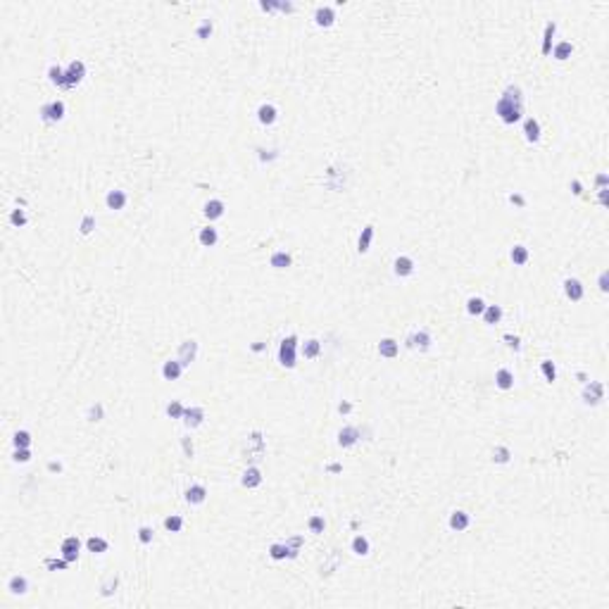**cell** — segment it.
Instances as JSON below:
<instances>
[{
    "label": "cell",
    "instance_id": "obj_57",
    "mask_svg": "<svg viewBox=\"0 0 609 609\" xmlns=\"http://www.w3.org/2000/svg\"><path fill=\"white\" fill-rule=\"evenodd\" d=\"M600 288H602V291H607V274H602V276H600Z\"/></svg>",
    "mask_w": 609,
    "mask_h": 609
},
{
    "label": "cell",
    "instance_id": "obj_48",
    "mask_svg": "<svg viewBox=\"0 0 609 609\" xmlns=\"http://www.w3.org/2000/svg\"><path fill=\"white\" fill-rule=\"evenodd\" d=\"M45 567H48L50 571H57V569H67V567H69V562H67L64 557H62V559H48V562H45Z\"/></svg>",
    "mask_w": 609,
    "mask_h": 609
},
{
    "label": "cell",
    "instance_id": "obj_45",
    "mask_svg": "<svg viewBox=\"0 0 609 609\" xmlns=\"http://www.w3.org/2000/svg\"><path fill=\"white\" fill-rule=\"evenodd\" d=\"M10 224H15V226H24V224H26V214H24V210H12V212H10Z\"/></svg>",
    "mask_w": 609,
    "mask_h": 609
},
{
    "label": "cell",
    "instance_id": "obj_52",
    "mask_svg": "<svg viewBox=\"0 0 609 609\" xmlns=\"http://www.w3.org/2000/svg\"><path fill=\"white\" fill-rule=\"evenodd\" d=\"M184 450H186V455H188V457H193V445L188 443V438H184Z\"/></svg>",
    "mask_w": 609,
    "mask_h": 609
},
{
    "label": "cell",
    "instance_id": "obj_38",
    "mask_svg": "<svg viewBox=\"0 0 609 609\" xmlns=\"http://www.w3.org/2000/svg\"><path fill=\"white\" fill-rule=\"evenodd\" d=\"M165 528L167 531H171V533H179L181 528H184V519L176 517V514H171V517L165 519Z\"/></svg>",
    "mask_w": 609,
    "mask_h": 609
},
{
    "label": "cell",
    "instance_id": "obj_40",
    "mask_svg": "<svg viewBox=\"0 0 609 609\" xmlns=\"http://www.w3.org/2000/svg\"><path fill=\"white\" fill-rule=\"evenodd\" d=\"M12 443H15V447H29L31 445V433L29 431H17Z\"/></svg>",
    "mask_w": 609,
    "mask_h": 609
},
{
    "label": "cell",
    "instance_id": "obj_15",
    "mask_svg": "<svg viewBox=\"0 0 609 609\" xmlns=\"http://www.w3.org/2000/svg\"><path fill=\"white\" fill-rule=\"evenodd\" d=\"M257 119L262 122V124H274L276 122V107L272 105V103H264V105H259V110H257Z\"/></svg>",
    "mask_w": 609,
    "mask_h": 609
},
{
    "label": "cell",
    "instance_id": "obj_4",
    "mask_svg": "<svg viewBox=\"0 0 609 609\" xmlns=\"http://www.w3.org/2000/svg\"><path fill=\"white\" fill-rule=\"evenodd\" d=\"M79 550H81V540L76 538V535H67L64 540H62V547H60V552H62V557L72 564V562H76L79 559Z\"/></svg>",
    "mask_w": 609,
    "mask_h": 609
},
{
    "label": "cell",
    "instance_id": "obj_31",
    "mask_svg": "<svg viewBox=\"0 0 609 609\" xmlns=\"http://www.w3.org/2000/svg\"><path fill=\"white\" fill-rule=\"evenodd\" d=\"M571 53H573V45L569 43V41L557 43V45H554V50H552V55L557 57V60H567V57H571Z\"/></svg>",
    "mask_w": 609,
    "mask_h": 609
},
{
    "label": "cell",
    "instance_id": "obj_43",
    "mask_svg": "<svg viewBox=\"0 0 609 609\" xmlns=\"http://www.w3.org/2000/svg\"><path fill=\"white\" fill-rule=\"evenodd\" d=\"M324 528H326V521H324V517H312V519H310V531H312V533H324Z\"/></svg>",
    "mask_w": 609,
    "mask_h": 609
},
{
    "label": "cell",
    "instance_id": "obj_58",
    "mask_svg": "<svg viewBox=\"0 0 609 609\" xmlns=\"http://www.w3.org/2000/svg\"><path fill=\"white\" fill-rule=\"evenodd\" d=\"M571 188H573V193H576V195H581V184H578V181H573Z\"/></svg>",
    "mask_w": 609,
    "mask_h": 609
},
{
    "label": "cell",
    "instance_id": "obj_51",
    "mask_svg": "<svg viewBox=\"0 0 609 609\" xmlns=\"http://www.w3.org/2000/svg\"><path fill=\"white\" fill-rule=\"evenodd\" d=\"M100 417H103V405H93L88 409V419L91 421H100Z\"/></svg>",
    "mask_w": 609,
    "mask_h": 609
},
{
    "label": "cell",
    "instance_id": "obj_27",
    "mask_svg": "<svg viewBox=\"0 0 609 609\" xmlns=\"http://www.w3.org/2000/svg\"><path fill=\"white\" fill-rule=\"evenodd\" d=\"M500 316H502V307L500 305H485V310H483L485 324H498Z\"/></svg>",
    "mask_w": 609,
    "mask_h": 609
},
{
    "label": "cell",
    "instance_id": "obj_23",
    "mask_svg": "<svg viewBox=\"0 0 609 609\" xmlns=\"http://www.w3.org/2000/svg\"><path fill=\"white\" fill-rule=\"evenodd\" d=\"M205 498H207L205 485H190V488L186 490V500H188L190 504H200V502H205Z\"/></svg>",
    "mask_w": 609,
    "mask_h": 609
},
{
    "label": "cell",
    "instance_id": "obj_13",
    "mask_svg": "<svg viewBox=\"0 0 609 609\" xmlns=\"http://www.w3.org/2000/svg\"><path fill=\"white\" fill-rule=\"evenodd\" d=\"M181 371H184V367H181L179 359H169V362H165V367H162V376H165L167 381H176L181 376Z\"/></svg>",
    "mask_w": 609,
    "mask_h": 609
},
{
    "label": "cell",
    "instance_id": "obj_35",
    "mask_svg": "<svg viewBox=\"0 0 609 609\" xmlns=\"http://www.w3.org/2000/svg\"><path fill=\"white\" fill-rule=\"evenodd\" d=\"M554 31H557V26H554L552 21L545 26V41H543V55H550L552 53V36Z\"/></svg>",
    "mask_w": 609,
    "mask_h": 609
},
{
    "label": "cell",
    "instance_id": "obj_11",
    "mask_svg": "<svg viewBox=\"0 0 609 609\" xmlns=\"http://www.w3.org/2000/svg\"><path fill=\"white\" fill-rule=\"evenodd\" d=\"M564 293H567L569 300L578 302V300L583 297V286H581V281H578V278H567V281H564Z\"/></svg>",
    "mask_w": 609,
    "mask_h": 609
},
{
    "label": "cell",
    "instance_id": "obj_6",
    "mask_svg": "<svg viewBox=\"0 0 609 609\" xmlns=\"http://www.w3.org/2000/svg\"><path fill=\"white\" fill-rule=\"evenodd\" d=\"M602 398H605V388H602L600 381H590V383L586 386V390H583V400H586L588 405H597Z\"/></svg>",
    "mask_w": 609,
    "mask_h": 609
},
{
    "label": "cell",
    "instance_id": "obj_10",
    "mask_svg": "<svg viewBox=\"0 0 609 609\" xmlns=\"http://www.w3.org/2000/svg\"><path fill=\"white\" fill-rule=\"evenodd\" d=\"M205 419V409L203 407H190V409H186L184 412V424L188 428H195V426H200Z\"/></svg>",
    "mask_w": 609,
    "mask_h": 609
},
{
    "label": "cell",
    "instance_id": "obj_8",
    "mask_svg": "<svg viewBox=\"0 0 609 609\" xmlns=\"http://www.w3.org/2000/svg\"><path fill=\"white\" fill-rule=\"evenodd\" d=\"M357 441H359V431H357L355 426L340 428V433H338V445H340V447H352Z\"/></svg>",
    "mask_w": 609,
    "mask_h": 609
},
{
    "label": "cell",
    "instance_id": "obj_20",
    "mask_svg": "<svg viewBox=\"0 0 609 609\" xmlns=\"http://www.w3.org/2000/svg\"><path fill=\"white\" fill-rule=\"evenodd\" d=\"M412 348H419V350H428L431 348V336L428 331H419L414 333V336H409V340H407Z\"/></svg>",
    "mask_w": 609,
    "mask_h": 609
},
{
    "label": "cell",
    "instance_id": "obj_18",
    "mask_svg": "<svg viewBox=\"0 0 609 609\" xmlns=\"http://www.w3.org/2000/svg\"><path fill=\"white\" fill-rule=\"evenodd\" d=\"M259 483H262V471L257 466H248L245 474H243V485L245 488H257Z\"/></svg>",
    "mask_w": 609,
    "mask_h": 609
},
{
    "label": "cell",
    "instance_id": "obj_22",
    "mask_svg": "<svg viewBox=\"0 0 609 609\" xmlns=\"http://www.w3.org/2000/svg\"><path fill=\"white\" fill-rule=\"evenodd\" d=\"M371 238H374V226H364L362 229V233H359V240H357V250L364 255V252H369V245H371Z\"/></svg>",
    "mask_w": 609,
    "mask_h": 609
},
{
    "label": "cell",
    "instance_id": "obj_9",
    "mask_svg": "<svg viewBox=\"0 0 609 609\" xmlns=\"http://www.w3.org/2000/svg\"><path fill=\"white\" fill-rule=\"evenodd\" d=\"M471 526V517L466 514V512H462V509H457V512H452V517H450V528L452 531H466Z\"/></svg>",
    "mask_w": 609,
    "mask_h": 609
},
{
    "label": "cell",
    "instance_id": "obj_29",
    "mask_svg": "<svg viewBox=\"0 0 609 609\" xmlns=\"http://www.w3.org/2000/svg\"><path fill=\"white\" fill-rule=\"evenodd\" d=\"M352 552L357 554V557H367V554H369V540H367L364 535H357V538L352 540Z\"/></svg>",
    "mask_w": 609,
    "mask_h": 609
},
{
    "label": "cell",
    "instance_id": "obj_59",
    "mask_svg": "<svg viewBox=\"0 0 609 609\" xmlns=\"http://www.w3.org/2000/svg\"><path fill=\"white\" fill-rule=\"evenodd\" d=\"M509 200H512V203H517V205H524V198H521V195H512Z\"/></svg>",
    "mask_w": 609,
    "mask_h": 609
},
{
    "label": "cell",
    "instance_id": "obj_12",
    "mask_svg": "<svg viewBox=\"0 0 609 609\" xmlns=\"http://www.w3.org/2000/svg\"><path fill=\"white\" fill-rule=\"evenodd\" d=\"M126 193L124 190H110L107 193V198H105V203H107V207L110 210H124V205H126Z\"/></svg>",
    "mask_w": 609,
    "mask_h": 609
},
{
    "label": "cell",
    "instance_id": "obj_42",
    "mask_svg": "<svg viewBox=\"0 0 609 609\" xmlns=\"http://www.w3.org/2000/svg\"><path fill=\"white\" fill-rule=\"evenodd\" d=\"M540 371L545 374V378H547L550 383H552L554 378H557V369H554V364H552V362H547V359H545V362L540 364Z\"/></svg>",
    "mask_w": 609,
    "mask_h": 609
},
{
    "label": "cell",
    "instance_id": "obj_1",
    "mask_svg": "<svg viewBox=\"0 0 609 609\" xmlns=\"http://www.w3.org/2000/svg\"><path fill=\"white\" fill-rule=\"evenodd\" d=\"M495 112H498V117L504 124H514V122L521 119V114H524V98H521V91H519L517 86H507V91L500 95Z\"/></svg>",
    "mask_w": 609,
    "mask_h": 609
},
{
    "label": "cell",
    "instance_id": "obj_16",
    "mask_svg": "<svg viewBox=\"0 0 609 609\" xmlns=\"http://www.w3.org/2000/svg\"><path fill=\"white\" fill-rule=\"evenodd\" d=\"M524 133H526V141H528V143H538V141H540V124H538V119L528 117L526 124H524Z\"/></svg>",
    "mask_w": 609,
    "mask_h": 609
},
{
    "label": "cell",
    "instance_id": "obj_39",
    "mask_svg": "<svg viewBox=\"0 0 609 609\" xmlns=\"http://www.w3.org/2000/svg\"><path fill=\"white\" fill-rule=\"evenodd\" d=\"M184 412H186V407L181 405L179 400H174V402L167 405V414H169L171 419H184Z\"/></svg>",
    "mask_w": 609,
    "mask_h": 609
},
{
    "label": "cell",
    "instance_id": "obj_56",
    "mask_svg": "<svg viewBox=\"0 0 609 609\" xmlns=\"http://www.w3.org/2000/svg\"><path fill=\"white\" fill-rule=\"evenodd\" d=\"M597 186H600V188H605V186H607V176H605V174H600V176H597Z\"/></svg>",
    "mask_w": 609,
    "mask_h": 609
},
{
    "label": "cell",
    "instance_id": "obj_46",
    "mask_svg": "<svg viewBox=\"0 0 609 609\" xmlns=\"http://www.w3.org/2000/svg\"><path fill=\"white\" fill-rule=\"evenodd\" d=\"M286 545H288V550H291V557H295L297 550H300V545H302V535H293V538H288V540H286Z\"/></svg>",
    "mask_w": 609,
    "mask_h": 609
},
{
    "label": "cell",
    "instance_id": "obj_2",
    "mask_svg": "<svg viewBox=\"0 0 609 609\" xmlns=\"http://www.w3.org/2000/svg\"><path fill=\"white\" fill-rule=\"evenodd\" d=\"M297 338L295 336H288L283 343H281V348H278V362L286 367V369H293L297 364Z\"/></svg>",
    "mask_w": 609,
    "mask_h": 609
},
{
    "label": "cell",
    "instance_id": "obj_24",
    "mask_svg": "<svg viewBox=\"0 0 609 609\" xmlns=\"http://www.w3.org/2000/svg\"><path fill=\"white\" fill-rule=\"evenodd\" d=\"M314 19H316L319 26H331L333 19H336V12H333V7H319L316 15H314Z\"/></svg>",
    "mask_w": 609,
    "mask_h": 609
},
{
    "label": "cell",
    "instance_id": "obj_47",
    "mask_svg": "<svg viewBox=\"0 0 609 609\" xmlns=\"http://www.w3.org/2000/svg\"><path fill=\"white\" fill-rule=\"evenodd\" d=\"M93 229H95V217H93V214H86V217H84V222H81V233H84V236H88Z\"/></svg>",
    "mask_w": 609,
    "mask_h": 609
},
{
    "label": "cell",
    "instance_id": "obj_21",
    "mask_svg": "<svg viewBox=\"0 0 609 609\" xmlns=\"http://www.w3.org/2000/svg\"><path fill=\"white\" fill-rule=\"evenodd\" d=\"M495 383H498V388H502V390H509V388L514 386V374L509 369H498V374H495Z\"/></svg>",
    "mask_w": 609,
    "mask_h": 609
},
{
    "label": "cell",
    "instance_id": "obj_17",
    "mask_svg": "<svg viewBox=\"0 0 609 609\" xmlns=\"http://www.w3.org/2000/svg\"><path fill=\"white\" fill-rule=\"evenodd\" d=\"M378 352H381V357H388V359H393V357H398V352H400V345H398V340H393V338H383V340L378 343Z\"/></svg>",
    "mask_w": 609,
    "mask_h": 609
},
{
    "label": "cell",
    "instance_id": "obj_5",
    "mask_svg": "<svg viewBox=\"0 0 609 609\" xmlns=\"http://www.w3.org/2000/svg\"><path fill=\"white\" fill-rule=\"evenodd\" d=\"M41 117H43V122H60L64 117V103L62 100H53V103L43 105L41 107Z\"/></svg>",
    "mask_w": 609,
    "mask_h": 609
},
{
    "label": "cell",
    "instance_id": "obj_49",
    "mask_svg": "<svg viewBox=\"0 0 609 609\" xmlns=\"http://www.w3.org/2000/svg\"><path fill=\"white\" fill-rule=\"evenodd\" d=\"M138 540H141L143 545L152 543V528H148V526H141V528H138Z\"/></svg>",
    "mask_w": 609,
    "mask_h": 609
},
{
    "label": "cell",
    "instance_id": "obj_37",
    "mask_svg": "<svg viewBox=\"0 0 609 609\" xmlns=\"http://www.w3.org/2000/svg\"><path fill=\"white\" fill-rule=\"evenodd\" d=\"M48 79H50V84H55V86H62V88H64V69H60L57 64H53V67L48 69Z\"/></svg>",
    "mask_w": 609,
    "mask_h": 609
},
{
    "label": "cell",
    "instance_id": "obj_44",
    "mask_svg": "<svg viewBox=\"0 0 609 609\" xmlns=\"http://www.w3.org/2000/svg\"><path fill=\"white\" fill-rule=\"evenodd\" d=\"M195 34H198V38H203V41L205 38H210V34H212V21H210V19H203Z\"/></svg>",
    "mask_w": 609,
    "mask_h": 609
},
{
    "label": "cell",
    "instance_id": "obj_36",
    "mask_svg": "<svg viewBox=\"0 0 609 609\" xmlns=\"http://www.w3.org/2000/svg\"><path fill=\"white\" fill-rule=\"evenodd\" d=\"M512 262L519 264V267H521V264H526V262H528V248H524V245H514V248H512Z\"/></svg>",
    "mask_w": 609,
    "mask_h": 609
},
{
    "label": "cell",
    "instance_id": "obj_53",
    "mask_svg": "<svg viewBox=\"0 0 609 609\" xmlns=\"http://www.w3.org/2000/svg\"><path fill=\"white\" fill-rule=\"evenodd\" d=\"M504 338L509 340V345H512L514 350H519V338H517V336H514V338H512V336H504Z\"/></svg>",
    "mask_w": 609,
    "mask_h": 609
},
{
    "label": "cell",
    "instance_id": "obj_14",
    "mask_svg": "<svg viewBox=\"0 0 609 609\" xmlns=\"http://www.w3.org/2000/svg\"><path fill=\"white\" fill-rule=\"evenodd\" d=\"M7 590L12 592V595H26V592H29V581H26V576H12L10 583H7Z\"/></svg>",
    "mask_w": 609,
    "mask_h": 609
},
{
    "label": "cell",
    "instance_id": "obj_34",
    "mask_svg": "<svg viewBox=\"0 0 609 609\" xmlns=\"http://www.w3.org/2000/svg\"><path fill=\"white\" fill-rule=\"evenodd\" d=\"M483 310H485V302H483L481 297H469V300H466V312L471 314V316L483 314Z\"/></svg>",
    "mask_w": 609,
    "mask_h": 609
},
{
    "label": "cell",
    "instance_id": "obj_28",
    "mask_svg": "<svg viewBox=\"0 0 609 609\" xmlns=\"http://www.w3.org/2000/svg\"><path fill=\"white\" fill-rule=\"evenodd\" d=\"M291 255L286 252V250H276L274 255H272V267H276V269H286V267H291Z\"/></svg>",
    "mask_w": 609,
    "mask_h": 609
},
{
    "label": "cell",
    "instance_id": "obj_7",
    "mask_svg": "<svg viewBox=\"0 0 609 609\" xmlns=\"http://www.w3.org/2000/svg\"><path fill=\"white\" fill-rule=\"evenodd\" d=\"M195 355H198V343L195 340H184L181 348H179V362H181V367H188L195 359Z\"/></svg>",
    "mask_w": 609,
    "mask_h": 609
},
{
    "label": "cell",
    "instance_id": "obj_54",
    "mask_svg": "<svg viewBox=\"0 0 609 609\" xmlns=\"http://www.w3.org/2000/svg\"><path fill=\"white\" fill-rule=\"evenodd\" d=\"M338 409H340L343 414H348V412L352 409V405H350V402H340V407H338Z\"/></svg>",
    "mask_w": 609,
    "mask_h": 609
},
{
    "label": "cell",
    "instance_id": "obj_32",
    "mask_svg": "<svg viewBox=\"0 0 609 609\" xmlns=\"http://www.w3.org/2000/svg\"><path fill=\"white\" fill-rule=\"evenodd\" d=\"M269 557H272V559H286V557H291V550H288L286 543H274V545L269 547Z\"/></svg>",
    "mask_w": 609,
    "mask_h": 609
},
{
    "label": "cell",
    "instance_id": "obj_55",
    "mask_svg": "<svg viewBox=\"0 0 609 609\" xmlns=\"http://www.w3.org/2000/svg\"><path fill=\"white\" fill-rule=\"evenodd\" d=\"M600 203L607 205V188H600Z\"/></svg>",
    "mask_w": 609,
    "mask_h": 609
},
{
    "label": "cell",
    "instance_id": "obj_50",
    "mask_svg": "<svg viewBox=\"0 0 609 609\" xmlns=\"http://www.w3.org/2000/svg\"><path fill=\"white\" fill-rule=\"evenodd\" d=\"M29 460H31L29 447H17V450H15V462H29Z\"/></svg>",
    "mask_w": 609,
    "mask_h": 609
},
{
    "label": "cell",
    "instance_id": "obj_41",
    "mask_svg": "<svg viewBox=\"0 0 609 609\" xmlns=\"http://www.w3.org/2000/svg\"><path fill=\"white\" fill-rule=\"evenodd\" d=\"M493 460L500 462V464L509 462V447H504V445H498V447L493 450Z\"/></svg>",
    "mask_w": 609,
    "mask_h": 609
},
{
    "label": "cell",
    "instance_id": "obj_26",
    "mask_svg": "<svg viewBox=\"0 0 609 609\" xmlns=\"http://www.w3.org/2000/svg\"><path fill=\"white\" fill-rule=\"evenodd\" d=\"M217 240H219V233H217L214 226H205V229H200V243H203L205 248H212Z\"/></svg>",
    "mask_w": 609,
    "mask_h": 609
},
{
    "label": "cell",
    "instance_id": "obj_19",
    "mask_svg": "<svg viewBox=\"0 0 609 609\" xmlns=\"http://www.w3.org/2000/svg\"><path fill=\"white\" fill-rule=\"evenodd\" d=\"M395 274L398 276H409L412 272H414V262H412V257H405V255H400V257L395 259Z\"/></svg>",
    "mask_w": 609,
    "mask_h": 609
},
{
    "label": "cell",
    "instance_id": "obj_3",
    "mask_svg": "<svg viewBox=\"0 0 609 609\" xmlns=\"http://www.w3.org/2000/svg\"><path fill=\"white\" fill-rule=\"evenodd\" d=\"M84 76H86V64H84L81 60H74V62L67 67V72H64V88H74V86H79V84L84 81Z\"/></svg>",
    "mask_w": 609,
    "mask_h": 609
},
{
    "label": "cell",
    "instance_id": "obj_30",
    "mask_svg": "<svg viewBox=\"0 0 609 609\" xmlns=\"http://www.w3.org/2000/svg\"><path fill=\"white\" fill-rule=\"evenodd\" d=\"M86 547H88L93 554H100V552H105V550H107V540H105V538H98V535H93V538H88V540H86Z\"/></svg>",
    "mask_w": 609,
    "mask_h": 609
},
{
    "label": "cell",
    "instance_id": "obj_33",
    "mask_svg": "<svg viewBox=\"0 0 609 609\" xmlns=\"http://www.w3.org/2000/svg\"><path fill=\"white\" fill-rule=\"evenodd\" d=\"M321 352V343L316 340V338H312V340H307L305 345H302V355L307 357V359H314L316 355Z\"/></svg>",
    "mask_w": 609,
    "mask_h": 609
},
{
    "label": "cell",
    "instance_id": "obj_25",
    "mask_svg": "<svg viewBox=\"0 0 609 609\" xmlns=\"http://www.w3.org/2000/svg\"><path fill=\"white\" fill-rule=\"evenodd\" d=\"M222 214H224L222 200H210V203H205V217H207V219H219Z\"/></svg>",
    "mask_w": 609,
    "mask_h": 609
}]
</instances>
